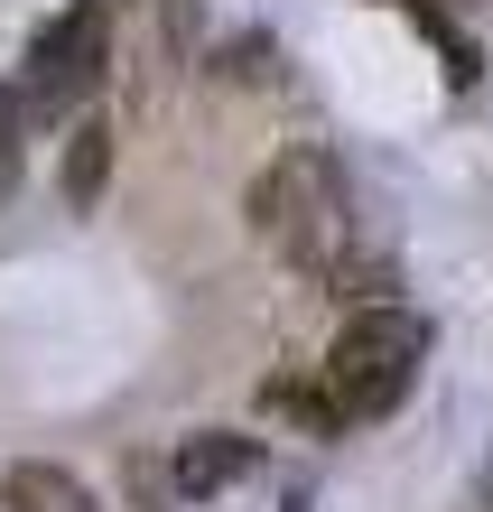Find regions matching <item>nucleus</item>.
I'll use <instances>...</instances> for the list:
<instances>
[{"label": "nucleus", "mask_w": 493, "mask_h": 512, "mask_svg": "<svg viewBox=\"0 0 493 512\" xmlns=\"http://www.w3.org/2000/svg\"><path fill=\"white\" fill-rule=\"evenodd\" d=\"M252 224L270 233L280 261L307 270V280H345L354 270V205H345V168H335L326 149H289V159L261 177Z\"/></svg>", "instance_id": "f257e3e1"}, {"label": "nucleus", "mask_w": 493, "mask_h": 512, "mask_svg": "<svg viewBox=\"0 0 493 512\" xmlns=\"http://www.w3.org/2000/svg\"><path fill=\"white\" fill-rule=\"evenodd\" d=\"M419 354H428V326L410 308H391V298H373V308H354L345 326H335L326 345V410L335 419H382L410 401L419 382Z\"/></svg>", "instance_id": "f03ea898"}, {"label": "nucleus", "mask_w": 493, "mask_h": 512, "mask_svg": "<svg viewBox=\"0 0 493 512\" xmlns=\"http://www.w3.org/2000/svg\"><path fill=\"white\" fill-rule=\"evenodd\" d=\"M103 56H112V10H103V0H75V10H56V19L38 28V47H28L19 112H38V122L75 112V103L103 84Z\"/></svg>", "instance_id": "7ed1b4c3"}, {"label": "nucleus", "mask_w": 493, "mask_h": 512, "mask_svg": "<svg viewBox=\"0 0 493 512\" xmlns=\"http://www.w3.org/2000/svg\"><path fill=\"white\" fill-rule=\"evenodd\" d=\"M252 466H261V447H252V438H233V429H205V438H187V447H177L168 485L187 494V503H205V494L242 485V475H252Z\"/></svg>", "instance_id": "20e7f679"}, {"label": "nucleus", "mask_w": 493, "mask_h": 512, "mask_svg": "<svg viewBox=\"0 0 493 512\" xmlns=\"http://www.w3.org/2000/svg\"><path fill=\"white\" fill-rule=\"evenodd\" d=\"M0 512H103L66 466H10L0 475Z\"/></svg>", "instance_id": "39448f33"}, {"label": "nucleus", "mask_w": 493, "mask_h": 512, "mask_svg": "<svg viewBox=\"0 0 493 512\" xmlns=\"http://www.w3.org/2000/svg\"><path fill=\"white\" fill-rule=\"evenodd\" d=\"M112 177V131L103 122H75V149H66V205H94Z\"/></svg>", "instance_id": "423d86ee"}, {"label": "nucleus", "mask_w": 493, "mask_h": 512, "mask_svg": "<svg viewBox=\"0 0 493 512\" xmlns=\"http://www.w3.org/2000/svg\"><path fill=\"white\" fill-rule=\"evenodd\" d=\"M19 187V84H0V196Z\"/></svg>", "instance_id": "0eeeda50"}, {"label": "nucleus", "mask_w": 493, "mask_h": 512, "mask_svg": "<svg viewBox=\"0 0 493 512\" xmlns=\"http://www.w3.org/2000/svg\"><path fill=\"white\" fill-rule=\"evenodd\" d=\"M410 10H438V0H410Z\"/></svg>", "instance_id": "6e6552de"}]
</instances>
